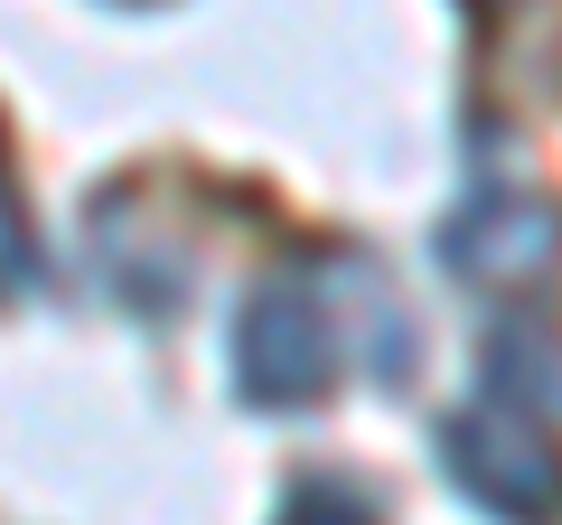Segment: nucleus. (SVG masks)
<instances>
[{
    "mask_svg": "<svg viewBox=\"0 0 562 525\" xmlns=\"http://www.w3.org/2000/svg\"><path fill=\"white\" fill-rule=\"evenodd\" d=\"M235 376H244L254 404H301V394H319V376H328V320H319V301L291 291V282L254 291L244 320H235Z\"/></svg>",
    "mask_w": 562,
    "mask_h": 525,
    "instance_id": "nucleus-1",
    "label": "nucleus"
},
{
    "mask_svg": "<svg viewBox=\"0 0 562 525\" xmlns=\"http://www.w3.org/2000/svg\"><path fill=\"white\" fill-rule=\"evenodd\" d=\"M441 460H450V479H460L479 506H497V516H516V525H535V516L562 506V479H553V460H543V442L525 423H506V413H469V423H450L441 432Z\"/></svg>",
    "mask_w": 562,
    "mask_h": 525,
    "instance_id": "nucleus-2",
    "label": "nucleus"
},
{
    "mask_svg": "<svg viewBox=\"0 0 562 525\" xmlns=\"http://www.w3.org/2000/svg\"><path fill=\"white\" fill-rule=\"evenodd\" d=\"M291 525H366V516H357V506H338V498H301V506H291Z\"/></svg>",
    "mask_w": 562,
    "mask_h": 525,
    "instance_id": "nucleus-3",
    "label": "nucleus"
}]
</instances>
